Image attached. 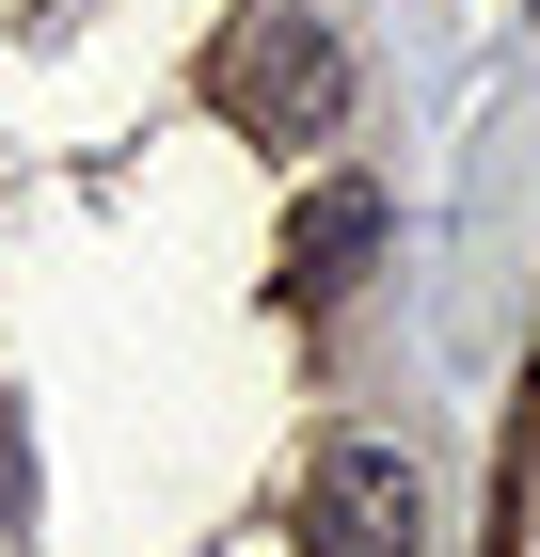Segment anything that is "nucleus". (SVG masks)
<instances>
[{
	"instance_id": "f257e3e1",
	"label": "nucleus",
	"mask_w": 540,
	"mask_h": 557,
	"mask_svg": "<svg viewBox=\"0 0 540 557\" xmlns=\"http://www.w3.org/2000/svg\"><path fill=\"white\" fill-rule=\"evenodd\" d=\"M208 96L239 112L254 144H334L350 128V48H334V16H302V0H254L239 33H223Z\"/></svg>"
},
{
	"instance_id": "f03ea898",
	"label": "nucleus",
	"mask_w": 540,
	"mask_h": 557,
	"mask_svg": "<svg viewBox=\"0 0 540 557\" xmlns=\"http://www.w3.org/2000/svg\"><path fill=\"white\" fill-rule=\"evenodd\" d=\"M429 542V494L398 446H334L318 494H302V557H414Z\"/></svg>"
},
{
	"instance_id": "7ed1b4c3",
	"label": "nucleus",
	"mask_w": 540,
	"mask_h": 557,
	"mask_svg": "<svg viewBox=\"0 0 540 557\" xmlns=\"http://www.w3.org/2000/svg\"><path fill=\"white\" fill-rule=\"evenodd\" d=\"M366 256H381V191H366V175L302 191V223H287V287H302V302H350V287H366Z\"/></svg>"
}]
</instances>
